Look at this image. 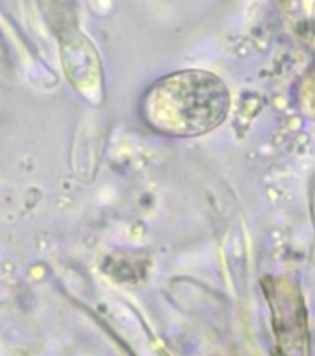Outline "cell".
<instances>
[{"mask_svg": "<svg viewBox=\"0 0 315 356\" xmlns=\"http://www.w3.org/2000/svg\"><path fill=\"white\" fill-rule=\"evenodd\" d=\"M232 104L227 83L210 71L188 69L160 78L145 93L141 111L156 132L193 138L211 132Z\"/></svg>", "mask_w": 315, "mask_h": 356, "instance_id": "obj_1", "label": "cell"}]
</instances>
